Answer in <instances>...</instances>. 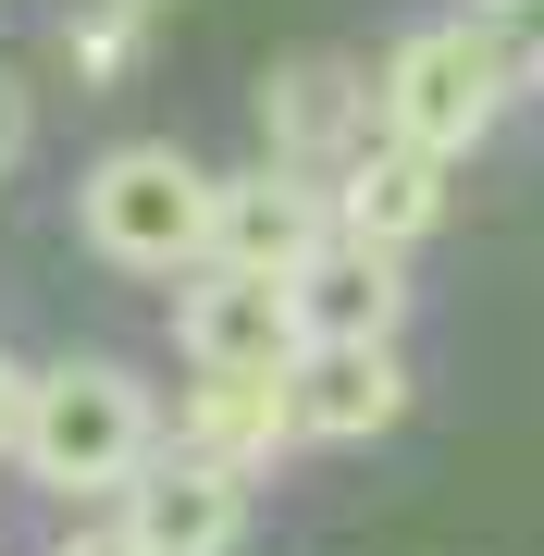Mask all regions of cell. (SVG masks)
I'll use <instances>...</instances> for the list:
<instances>
[{
	"instance_id": "cell-3",
	"label": "cell",
	"mask_w": 544,
	"mask_h": 556,
	"mask_svg": "<svg viewBox=\"0 0 544 556\" xmlns=\"http://www.w3.org/2000/svg\"><path fill=\"white\" fill-rule=\"evenodd\" d=\"M507 62H495V38L483 25H421V38H396V62H383V124H396V137H421V149H483V124L507 112Z\"/></svg>"
},
{
	"instance_id": "cell-11",
	"label": "cell",
	"mask_w": 544,
	"mask_h": 556,
	"mask_svg": "<svg viewBox=\"0 0 544 556\" xmlns=\"http://www.w3.org/2000/svg\"><path fill=\"white\" fill-rule=\"evenodd\" d=\"M284 433H298V396H284V371H199V396H186V457L261 470Z\"/></svg>"
},
{
	"instance_id": "cell-13",
	"label": "cell",
	"mask_w": 544,
	"mask_h": 556,
	"mask_svg": "<svg viewBox=\"0 0 544 556\" xmlns=\"http://www.w3.org/2000/svg\"><path fill=\"white\" fill-rule=\"evenodd\" d=\"M470 25L495 38L507 75H544V0H470Z\"/></svg>"
},
{
	"instance_id": "cell-4",
	"label": "cell",
	"mask_w": 544,
	"mask_h": 556,
	"mask_svg": "<svg viewBox=\"0 0 544 556\" xmlns=\"http://www.w3.org/2000/svg\"><path fill=\"white\" fill-rule=\"evenodd\" d=\"M261 137H273V161H298V174H346V149L383 137V87L359 75V62H334V50L273 62V87H261Z\"/></svg>"
},
{
	"instance_id": "cell-6",
	"label": "cell",
	"mask_w": 544,
	"mask_h": 556,
	"mask_svg": "<svg viewBox=\"0 0 544 556\" xmlns=\"http://www.w3.org/2000/svg\"><path fill=\"white\" fill-rule=\"evenodd\" d=\"M284 396H298V433H309V445H359V433H396V420H408L396 334H309L298 358H284Z\"/></svg>"
},
{
	"instance_id": "cell-1",
	"label": "cell",
	"mask_w": 544,
	"mask_h": 556,
	"mask_svg": "<svg viewBox=\"0 0 544 556\" xmlns=\"http://www.w3.org/2000/svg\"><path fill=\"white\" fill-rule=\"evenodd\" d=\"M162 445V408H149L137 371L112 358H62V371L25 383V420H13V457L50 482V495H124Z\"/></svg>"
},
{
	"instance_id": "cell-12",
	"label": "cell",
	"mask_w": 544,
	"mask_h": 556,
	"mask_svg": "<svg viewBox=\"0 0 544 556\" xmlns=\"http://www.w3.org/2000/svg\"><path fill=\"white\" fill-rule=\"evenodd\" d=\"M137 38H149V13H137V0H100V13L75 25V75H87V87H112L124 62H137Z\"/></svg>"
},
{
	"instance_id": "cell-16",
	"label": "cell",
	"mask_w": 544,
	"mask_h": 556,
	"mask_svg": "<svg viewBox=\"0 0 544 556\" xmlns=\"http://www.w3.org/2000/svg\"><path fill=\"white\" fill-rule=\"evenodd\" d=\"M137 13H162V0H137Z\"/></svg>"
},
{
	"instance_id": "cell-8",
	"label": "cell",
	"mask_w": 544,
	"mask_h": 556,
	"mask_svg": "<svg viewBox=\"0 0 544 556\" xmlns=\"http://www.w3.org/2000/svg\"><path fill=\"white\" fill-rule=\"evenodd\" d=\"M174 321H186V371H284V358L309 346L284 273H236V260H211V285Z\"/></svg>"
},
{
	"instance_id": "cell-10",
	"label": "cell",
	"mask_w": 544,
	"mask_h": 556,
	"mask_svg": "<svg viewBox=\"0 0 544 556\" xmlns=\"http://www.w3.org/2000/svg\"><path fill=\"white\" fill-rule=\"evenodd\" d=\"M334 223H346V236H383V248L433 236V223H445V149H421V137H396V124H383L371 149H346Z\"/></svg>"
},
{
	"instance_id": "cell-15",
	"label": "cell",
	"mask_w": 544,
	"mask_h": 556,
	"mask_svg": "<svg viewBox=\"0 0 544 556\" xmlns=\"http://www.w3.org/2000/svg\"><path fill=\"white\" fill-rule=\"evenodd\" d=\"M13 420H25V371L0 358V445H13Z\"/></svg>"
},
{
	"instance_id": "cell-5",
	"label": "cell",
	"mask_w": 544,
	"mask_h": 556,
	"mask_svg": "<svg viewBox=\"0 0 544 556\" xmlns=\"http://www.w3.org/2000/svg\"><path fill=\"white\" fill-rule=\"evenodd\" d=\"M236 532H248V470H223V457L137 470L124 507L100 519V544H124V556H223Z\"/></svg>"
},
{
	"instance_id": "cell-7",
	"label": "cell",
	"mask_w": 544,
	"mask_h": 556,
	"mask_svg": "<svg viewBox=\"0 0 544 556\" xmlns=\"http://www.w3.org/2000/svg\"><path fill=\"white\" fill-rule=\"evenodd\" d=\"M322 236H334V186H309L298 161H261L211 199V260H236V273H298Z\"/></svg>"
},
{
	"instance_id": "cell-14",
	"label": "cell",
	"mask_w": 544,
	"mask_h": 556,
	"mask_svg": "<svg viewBox=\"0 0 544 556\" xmlns=\"http://www.w3.org/2000/svg\"><path fill=\"white\" fill-rule=\"evenodd\" d=\"M25 137H38V112H25V87L0 75V174H13V161H25Z\"/></svg>"
},
{
	"instance_id": "cell-2",
	"label": "cell",
	"mask_w": 544,
	"mask_h": 556,
	"mask_svg": "<svg viewBox=\"0 0 544 556\" xmlns=\"http://www.w3.org/2000/svg\"><path fill=\"white\" fill-rule=\"evenodd\" d=\"M211 199L223 186L186 149H112L100 174L75 186V223L112 273H199L211 260Z\"/></svg>"
},
{
	"instance_id": "cell-9",
	"label": "cell",
	"mask_w": 544,
	"mask_h": 556,
	"mask_svg": "<svg viewBox=\"0 0 544 556\" xmlns=\"http://www.w3.org/2000/svg\"><path fill=\"white\" fill-rule=\"evenodd\" d=\"M284 298H298V334H396V309H408V273H396V248L383 236H334L284 273Z\"/></svg>"
}]
</instances>
